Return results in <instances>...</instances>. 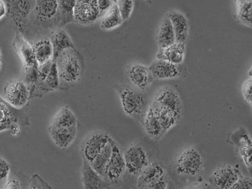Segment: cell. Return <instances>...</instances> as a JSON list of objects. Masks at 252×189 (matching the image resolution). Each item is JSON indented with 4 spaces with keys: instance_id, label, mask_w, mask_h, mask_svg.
I'll return each instance as SVG.
<instances>
[{
    "instance_id": "1",
    "label": "cell",
    "mask_w": 252,
    "mask_h": 189,
    "mask_svg": "<svg viewBox=\"0 0 252 189\" xmlns=\"http://www.w3.org/2000/svg\"><path fill=\"white\" fill-rule=\"evenodd\" d=\"M164 131L167 132L181 121L184 114L181 96L173 88H161L155 94L152 104Z\"/></svg>"
},
{
    "instance_id": "2",
    "label": "cell",
    "mask_w": 252,
    "mask_h": 189,
    "mask_svg": "<svg viewBox=\"0 0 252 189\" xmlns=\"http://www.w3.org/2000/svg\"><path fill=\"white\" fill-rule=\"evenodd\" d=\"M57 64L60 76V90L67 91L75 86L82 78L83 64L75 49H67L58 56Z\"/></svg>"
},
{
    "instance_id": "3",
    "label": "cell",
    "mask_w": 252,
    "mask_h": 189,
    "mask_svg": "<svg viewBox=\"0 0 252 189\" xmlns=\"http://www.w3.org/2000/svg\"><path fill=\"white\" fill-rule=\"evenodd\" d=\"M118 91L123 111L127 116L133 118L145 116L148 109L145 94L127 86L121 87Z\"/></svg>"
},
{
    "instance_id": "4",
    "label": "cell",
    "mask_w": 252,
    "mask_h": 189,
    "mask_svg": "<svg viewBox=\"0 0 252 189\" xmlns=\"http://www.w3.org/2000/svg\"><path fill=\"white\" fill-rule=\"evenodd\" d=\"M168 186L165 168L156 161L150 162L137 179V188L139 189H165Z\"/></svg>"
},
{
    "instance_id": "5",
    "label": "cell",
    "mask_w": 252,
    "mask_h": 189,
    "mask_svg": "<svg viewBox=\"0 0 252 189\" xmlns=\"http://www.w3.org/2000/svg\"><path fill=\"white\" fill-rule=\"evenodd\" d=\"M203 159L200 153L194 148H188L182 151L175 161L177 174L185 176H195L201 172Z\"/></svg>"
},
{
    "instance_id": "6",
    "label": "cell",
    "mask_w": 252,
    "mask_h": 189,
    "mask_svg": "<svg viewBox=\"0 0 252 189\" xmlns=\"http://www.w3.org/2000/svg\"><path fill=\"white\" fill-rule=\"evenodd\" d=\"M112 154L103 172V177L109 186L121 181L126 172L124 153L116 141L112 139Z\"/></svg>"
},
{
    "instance_id": "7",
    "label": "cell",
    "mask_w": 252,
    "mask_h": 189,
    "mask_svg": "<svg viewBox=\"0 0 252 189\" xmlns=\"http://www.w3.org/2000/svg\"><path fill=\"white\" fill-rule=\"evenodd\" d=\"M126 171L132 176H138L150 161L145 148L139 143L130 145L124 152Z\"/></svg>"
},
{
    "instance_id": "8",
    "label": "cell",
    "mask_w": 252,
    "mask_h": 189,
    "mask_svg": "<svg viewBox=\"0 0 252 189\" xmlns=\"http://www.w3.org/2000/svg\"><path fill=\"white\" fill-rule=\"evenodd\" d=\"M111 139L107 132L102 130H97L88 135L81 147L83 158L91 163Z\"/></svg>"
},
{
    "instance_id": "9",
    "label": "cell",
    "mask_w": 252,
    "mask_h": 189,
    "mask_svg": "<svg viewBox=\"0 0 252 189\" xmlns=\"http://www.w3.org/2000/svg\"><path fill=\"white\" fill-rule=\"evenodd\" d=\"M4 100L13 107L21 109L30 98V91L24 81H10L4 88Z\"/></svg>"
},
{
    "instance_id": "10",
    "label": "cell",
    "mask_w": 252,
    "mask_h": 189,
    "mask_svg": "<svg viewBox=\"0 0 252 189\" xmlns=\"http://www.w3.org/2000/svg\"><path fill=\"white\" fill-rule=\"evenodd\" d=\"M126 73L130 83L141 91L148 89L155 80L150 67L138 63L129 65Z\"/></svg>"
},
{
    "instance_id": "11",
    "label": "cell",
    "mask_w": 252,
    "mask_h": 189,
    "mask_svg": "<svg viewBox=\"0 0 252 189\" xmlns=\"http://www.w3.org/2000/svg\"><path fill=\"white\" fill-rule=\"evenodd\" d=\"M78 125H50L49 136L53 143L61 149H66L73 143L77 134Z\"/></svg>"
},
{
    "instance_id": "12",
    "label": "cell",
    "mask_w": 252,
    "mask_h": 189,
    "mask_svg": "<svg viewBox=\"0 0 252 189\" xmlns=\"http://www.w3.org/2000/svg\"><path fill=\"white\" fill-rule=\"evenodd\" d=\"M242 175L238 168L230 165H223L215 171L211 181L218 189H230L233 188Z\"/></svg>"
},
{
    "instance_id": "13",
    "label": "cell",
    "mask_w": 252,
    "mask_h": 189,
    "mask_svg": "<svg viewBox=\"0 0 252 189\" xmlns=\"http://www.w3.org/2000/svg\"><path fill=\"white\" fill-rule=\"evenodd\" d=\"M98 0H76L74 17L78 23L88 25L94 23L100 17Z\"/></svg>"
},
{
    "instance_id": "14",
    "label": "cell",
    "mask_w": 252,
    "mask_h": 189,
    "mask_svg": "<svg viewBox=\"0 0 252 189\" xmlns=\"http://www.w3.org/2000/svg\"><path fill=\"white\" fill-rule=\"evenodd\" d=\"M20 109H17L9 104L5 100L1 97V128L0 131L3 132L4 130L10 129L11 126L14 123H18L19 125L25 126L29 125L28 119L26 118V115L24 112H20Z\"/></svg>"
},
{
    "instance_id": "15",
    "label": "cell",
    "mask_w": 252,
    "mask_h": 189,
    "mask_svg": "<svg viewBox=\"0 0 252 189\" xmlns=\"http://www.w3.org/2000/svg\"><path fill=\"white\" fill-rule=\"evenodd\" d=\"M233 137L238 153L252 177V139L244 128L237 130Z\"/></svg>"
},
{
    "instance_id": "16",
    "label": "cell",
    "mask_w": 252,
    "mask_h": 189,
    "mask_svg": "<svg viewBox=\"0 0 252 189\" xmlns=\"http://www.w3.org/2000/svg\"><path fill=\"white\" fill-rule=\"evenodd\" d=\"M149 67L154 78L157 80H170L179 78L181 75L179 65L165 60L157 59Z\"/></svg>"
},
{
    "instance_id": "17",
    "label": "cell",
    "mask_w": 252,
    "mask_h": 189,
    "mask_svg": "<svg viewBox=\"0 0 252 189\" xmlns=\"http://www.w3.org/2000/svg\"><path fill=\"white\" fill-rule=\"evenodd\" d=\"M83 159L81 178H82L83 188L87 189H100L109 187V185L105 181L104 178L92 167L89 161L86 159L83 158Z\"/></svg>"
},
{
    "instance_id": "18",
    "label": "cell",
    "mask_w": 252,
    "mask_h": 189,
    "mask_svg": "<svg viewBox=\"0 0 252 189\" xmlns=\"http://www.w3.org/2000/svg\"><path fill=\"white\" fill-rule=\"evenodd\" d=\"M13 47L19 56L25 67H29L37 64L34 50L23 36L17 33L13 40Z\"/></svg>"
},
{
    "instance_id": "19",
    "label": "cell",
    "mask_w": 252,
    "mask_h": 189,
    "mask_svg": "<svg viewBox=\"0 0 252 189\" xmlns=\"http://www.w3.org/2000/svg\"><path fill=\"white\" fill-rule=\"evenodd\" d=\"M8 12L20 29L23 28L24 20L28 17L31 10L30 0H7Z\"/></svg>"
},
{
    "instance_id": "20",
    "label": "cell",
    "mask_w": 252,
    "mask_h": 189,
    "mask_svg": "<svg viewBox=\"0 0 252 189\" xmlns=\"http://www.w3.org/2000/svg\"><path fill=\"white\" fill-rule=\"evenodd\" d=\"M166 15L172 22L176 42L186 43L189 33V21L186 16L180 11L175 10L169 11Z\"/></svg>"
},
{
    "instance_id": "21",
    "label": "cell",
    "mask_w": 252,
    "mask_h": 189,
    "mask_svg": "<svg viewBox=\"0 0 252 189\" xmlns=\"http://www.w3.org/2000/svg\"><path fill=\"white\" fill-rule=\"evenodd\" d=\"M143 126L147 136L154 140H158L165 134L154 109L150 105L143 119Z\"/></svg>"
},
{
    "instance_id": "22",
    "label": "cell",
    "mask_w": 252,
    "mask_h": 189,
    "mask_svg": "<svg viewBox=\"0 0 252 189\" xmlns=\"http://www.w3.org/2000/svg\"><path fill=\"white\" fill-rule=\"evenodd\" d=\"M176 42V38L172 22L167 16L161 19L158 28L157 43L159 49L166 48Z\"/></svg>"
},
{
    "instance_id": "23",
    "label": "cell",
    "mask_w": 252,
    "mask_h": 189,
    "mask_svg": "<svg viewBox=\"0 0 252 189\" xmlns=\"http://www.w3.org/2000/svg\"><path fill=\"white\" fill-rule=\"evenodd\" d=\"M186 52V43L176 42L166 48L159 49L157 59L167 61L173 64L180 65L184 62Z\"/></svg>"
},
{
    "instance_id": "24",
    "label": "cell",
    "mask_w": 252,
    "mask_h": 189,
    "mask_svg": "<svg viewBox=\"0 0 252 189\" xmlns=\"http://www.w3.org/2000/svg\"><path fill=\"white\" fill-rule=\"evenodd\" d=\"M51 40L54 49L53 61H56L63 52L67 49H75L71 37L63 29L56 31L52 35Z\"/></svg>"
},
{
    "instance_id": "25",
    "label": "cell",
    "mask_w": 252,
    "mask_h": 189,
    "mask_svg": "<svg viewBox=\"0 0 252 189\" xmlns=\"http://www.w3.org/2000/svg\"><path fill=\"white\" fill-rule=\"evenodd\" d=\"M37 17L46 21L55 17L59 11V0H35Z\"/></svg>"
},
{
    "instance_id": "26",
    "label": "cell",
    "mask_w": 252,
    "mask_h": 189,
    "mask_svg": "<svg viewBox=\"0 0 252 189\" xmlns=\"http://www.w3.org/2000/svg\"><path fill=\"white\" fill-rule=\"evenodd\" d=\"M33 47L38 64L41 65L53 60L54 49L51 39L47 38L40 39L35 42Z\"/></svg>"
},
{
    "instance_id": "27",
    "label": "cell",
    "mask_w": 252,
    "mask_h": 189,
    "mask_svg": "<svg viewBox=\"0 0 252 189\" xmlns=\"http://www.w3.org/2000/svg\"><path fill=\"white\" fill-rule=\"evenodd\" d=\"M124 20L117 3L112 4L109 10L102 16L100 28L104 31H112L123 23Z\"/></svg>"
},
{
    "instance_id": "28",
    "label": "cell",
    "mask_w": 252,
    "mask_h": 189,
    "mask_svg": "<svg viewBox=\"0 0 252 189\" xmlns=\"http://www.w3.org/2000/svg\"><path fill=\"white\" fill-rule=\"evenodd\" d=\"M236 17L241 23L252 28V0H234Z\"/></svg>"
},
{
    "instance_id": "29",
    "label": "cell",
    "mask_w": 252,
    "mask_h": 189,
    "mask_svg": "<svg viewBox=\"0 0 252 189\" xmlns=\"http://www.w3.org/2000/svg\"><path fill=\"white\" fill-rule=\"evenodd\" d=\"M112 149H113V146H112V139H111V140L108 143L105 147L101 151L100 154L91 163L92 167L102 177L107 164L111 157Z\"/></svg>"
},
{
    "instance_id": "30",
    "label": "cell",
    "mask_w": 252,
    "mask_h": 189,
    "mask_svg": "<svg viewBox=\"0 0 252 189\" xmlns=\"http://www.w3.org/2000/svg\"><path fill=\"white\" fill-rule=\"evenodd\" d=\"M76 4V0H59V11L64 24L75 20L74 13Z\"/></svg>"
},
{
    "instance_id": "31",
    "label": "cell",
    "mask_w": 252,
    "mask_h": 189,
    "mask_svg": "<svg viewBox=\"0 0 252 189\" xmlns=\"http://www.w3.org/2000/svg\"><path fill=\"white\" fill-rule=\"evenodd\" d=\"M45 83L51 92L59 89L60 76L59 73H58L57 64L55 61H53L50 73L45 81Z\"/></svg>"
},
{
    "instance_id": "32",
    "label": "cell",
    "mask_w": 252,
    "mask_h": 189,
    "mask_svg": "<svg viewBox=\"0 0 252 189\" xmlns=\"http://www.w3.org/2000/svg\"><path fill=\"white\" fill-rule=\"evenodd\" d=\"M117 4L124 21L129 19L133 12L134 0H117Z\"/></svg>"
},
{
    "instance_id": "33",
    "label": "cell",
    "mask_w": 252,
    "mask_h": 189,
    "mask_svg": "<svg viewBox=\"0 0 252 189\" xmlns=\"http://www.w3.org/2000/svg\"><path fill=\"white\" fill-rule=\"evenodd\" d=\"M38 66L39 64H37L32 67H25L24 80L27 85L33 86L39 81Z\"/></svg>"
},
{
    "instance_id": "34",
    "label": "cell",
    "mask_w": 252,
    "mask_h": 189,
    "mask_svg": "<svg viewBox=\"0 0 252 189\" xmlns=\"http://www.w3.org/2000/svg\"><path fill=\"white\" fill-rule=\"evenodd\" d=\"M11 167L10 163H8L3 157L0 159V183H1V189L5 184V182L10 177Z\"/></svg>"
},
{
    "instance_id": "35",
    "label": "cell",
    "mask_w": 252,
    "mask_h": 189,
    "mask_svg": "<svg viewBox=\"0 0 252 189\" xmlns=\"http://www.w3.org/2000/svg\"><path fill=\"white\" fill-rule=\"evenodd\" d=\"M53 63V60H51L44 64L39 65L38 66V78H39L40 82H45L50 73Z\"/></svg>"
},
{
    "instance_id": "36",
    "label": "cell",
    "mask_w": 252,
    "mask_h": 189,
    "mask_svg": "<svg viewBox=\"0 0 252 189\" xmlns=\"http://www.w3.org/2000/svg\"><path fill=\"white\" fill-rule=\"evenodd\" d=\"M242 91L245 100L252 105V78L245 81L243 83Z\"/></svg>"
},
{
    "instance_id": "37",
    "label": "cell",
    "mask_w": 252,
    "mask_h": 189,
    "mask_svg": "<svg viewBox=\"0 0 252 189\" xmlns=\"http://www.w3.org/2000/svg\"><path fill=\"white\" fill-rule=\"evenodd\" d=\"M233 189H252V177L242 175Z\"/></svg>"
},
{
    "instance_id": "38",
    "label": "cell",
    "mask_w": 252,
    "mask_h": 189,
    "mask_svg": "<svg viewBox=\"0 0 252 189\" xmlns=\"http://www.w3.org/2000/svg\"><path fill=\"white\" fill-rule=\"evenodd\" d=\"M97 3L100 16H103L109 10L114 2L111 0H98Z\"/></svg>"
},
{
    "instance_id": "39",
    "label": "cell",
    "mask_w": 252,
    "mask_h": 189,
    "mask_svg": "<svg viewBox=\"0 0 252 189\" xmlns=\"http://www.w3.org/2000/svg\"><path fill=\"white\" fill-rule=\"evenodd\" d=\"M21 188V184H20L19 180L15 179V178L9 177L2 189H18Z\"/></svg>"
},
{
    "instance_id": "40",
    "label": "cell",
    "mask_w": 252,
    "mask_h": 189,
    "mask_svg": "<svg viewBox=\"0 0 252 189\" xmlns=\"http://www.w3.org/2000/svg\"><path fill=\"white\" fill-rule=\"evenodd\" d=\"M7 12L8 6L6 2L4 0H0V19H3Z\"/></svg>"
},
{
    "instance_id": "41",
    "label": "cell",
    "mask_w": 252,
    "mask_h": 189,
    "mask_svg": "<svg viewBox=\"0 0 252 189\" xmlns=\"http://www.w3.org/2000/svg\"><path fill=\"white\" fill-rule=\"evenodd\" d=\"M11 134L13 136H18L20 134V126L19 124H13L10 128Z\"/></svg>"
},
{
    "instance_id": "42",
    "label": "cell",
    "mask_w": 252,
    "mask_h": 189,
    "mask_svg": "<svg viewBox=\"0 0 252 189\" xmlns=\"http://www.w3.org/2000/svg\"><path fill=\"white\" fill-rule=\"evenodd\" d=\"M249 76H250V77L252 78V66L251 67V69H250V70L249 71Z\"/></svg>"
},
{
    "instance_id": "43",
    "label": "cell",
    "mask_w": 252,
    "mask_h": 189,
    "mask_svg": "<svg viewBox=\"0 0 252 189\" xmlns=\"http://www.w3.org/2000/svg\"><path fill=\"white\" fill-rule=\"evenodd\" d=\"M145 1H147L148 3H151V2H152V0H145Z\"/></svg>"
},
{
    "instance_id": "44",
    "label": "cell",
    "mask_w": 252,
    "mask_h": 189,
    "mask_svg": "<svg viewBox=\"0 0 252 189\" xmlns=\"http://www.w3.org/2000/svg\"><path fill=\"white\" fill-rule=\"evenodd\" d=\"M111 1L114 2V3H117V0H111Z\"/></svg>"
},
{
    "instance_id": "45",
    "label": "cell",
    "mask_w": 252,
    "mask_h": 189,
    "mask_svg": "<svg viewBox=\"0 0 252 189\" xmlns=\"http://www.w3.org/2000/svg\"></svg>"
}]
</instances>
